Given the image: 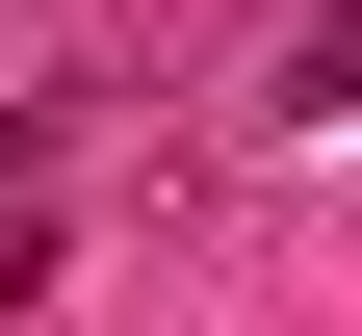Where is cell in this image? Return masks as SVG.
Returning <instances> with one entry per match:
<instances>
[{
  "mask_svg": "<svg viewBox=\"0 0 362 336\" xmlns=\"http://www.w3.org/2000/svg\"><path fill=\"white\" fill-rule=\"evenodd\" d=\"M233 129H362V0H310L285 52H259V78H233Z\"/></svg>",
  "mask_w": 362,
  "mask_h": 336,
  "instance_id": "obj_1",
  "label": "cell"
}]
</instances>
